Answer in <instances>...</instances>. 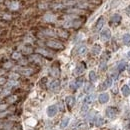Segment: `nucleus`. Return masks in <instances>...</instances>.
<instances>
[{"mask_svg": "<svg viewBox=\"0 0 130 130\" xmlns=\"http://www.w3.org/2000/svg\"><path fill=\"white\" fill-rule=\"evenodd\" d=\"M117 108H115V107H108L107 109H106V116L109 118V119H114L115 117H116V115H117Z\"/></svg>", "mask_w": 130, "mask_h": 130, "instance_id": "1", "label": "nucleus"}, {"mask_svg": "<svg viewBox=\"0 0 130 130\" xmlns=\"http://www.w3.org/2000/svg\"><path fill=\"white\" fill-rule=\"evenodd\" d=\"M46 44H47V46L51 47L53 49H62V48H63V45H62L60 42L55 41V40H50V41H48Z\"/></svg>", "mask_w": 130, "mask_h": 130, "instance_id": "2", "label": "nucleus"}, {"mask_svg": "<svg viewBox=\"0 0 130 130\" xmlns=\"http://www.w3.org/2000/svg\"><path fill=\"white\" fill-rule=\"evenodd\" d=\"M110 37H111V32H110V30H109L108 28L103 29L102 32H101V34H100L101 40H102V41H107V40L110 39Z\"/></svg>", "mask_w": 130, "mask_h": 130, "instance_id": "3", "label": "nucleus"}, {"mask_svg": "<svg viewBox=\"0 0 130 130\" xmlns=\"http://www.w3.org/2000/svg\"><path fill=\"white\" fill-rule=\"evenodd\" d=\"M57 111H58V109H57V106H56V105H50V106L47 108V110H46L47 115H48L49 117H54V116L57 114Z\"/></svg>", "mask_w": 130, "mask_h": 130, "instance_id": "4", "label": "nucleus"}, {"mask_svg": "<svg viewBox=\"0 0 130 130\" xmlns=\"http://www.w3.org/2000/svg\"><path fill=\"white\" fill-rule=\"evenodd\" d=\"M75 104V98L73 96H67L66 97V105L69 109H71Z\"/></svg>", "mask_w": 130, "mask_h": 130, "instance_id": "5", "label": "nucleus"}, {"mask_svg": "<svg viewBox=\"0 0 130 130\" xmlns=\"http://www.w3.org/2000/svg\"><path fill=\"white\" fill-rule=\"evenodd\" d=\"M98 100H99V102L101 104L106 103V102L109 100V95H108V93H101V94L99 95V97H98Z\"/></svg>", "mask_w": 130, "mask_h": 130, "instance_id": "6", "label": "nucleus"}, {"mask_svg": "<svg viewBox=\"0 0 130 130\" xmlns=\"http://www.w3.org/2000/svg\"><path fill=\"white\" fill-rule=\"evenodd\" d=\"M95 98H96V95H95L94 93H91V94H89L88 96H86V97H85V99H84V103L85 104L92 103V102L95 100Z\"/></svg>", "mask_w": 130, "mask_h": 130, "instance_id": "7", "label": "nucleus"}, {"mask_svg": "<svg viewBox=\"0 0 130 130\" xmlns=\"http://www.w3.org/2000/svg\"><path fill=\"white\" fill-rule=\"evenodd\" d=\"M121 92H122L123 96H125V97L129 96L130 95V87L128 85H123L122 88H121Z\"/></svg>", "mask_w": 130, "mask_h": 130, "instance_id": "8", "label": "nucleus"}, {"mask_svg": "<svg viewBox=\"0 0 130 130\" xmlns=\"http://www.w3.org/2000/svg\"><path fill=\"white\" fill-rule=\"evenodd\" d=\"M84 70H85V64L84 63H80L77 67H76V69H75V74L79 75V74L83 73Z\"/></svg>", "mask_w": 130, "mask_h": 130, "instance_id": "9", "label": "nucleus"}, {"mask_svg": "<svg viewBox=\"0 0 130 130\" xmlns=\"http://www.w3.org/2000/svg\"><path fill=\"white\" fill-rule=\"evenodd\" d=\"M112 82H113V81H112V78L108 77L103 82V84H102L103 86H102V87H100V89H101V88H102V89H106V88H109V87H110V86L112 85Z\"/></svg>", "mask_w": 130, "mask_h": 130, "instance_id": "10", "label": "nucleus"}, {"mask_svg": "<svg viewBox=\"0 0 130 130\" xmlns=\"http://www.w3.org/2000/svg\"><path fill=\"white\" fill-rule=\"evenodd\" d=\"M59 86H60L59 80H54L53 82H51V84H50V89L53 90V91H56L59 88Z\"/></svg>", "mask_w": 130, "mask_h": 130, "instance_id": "11", "label": "nucleus"}, {"mask_svg": "<svg viewBox=\"0 0 130 130\" xmlns=\"http://www.w3.org/2000/svg\"><path fill=\"white\" fill-rule=\"evenodd\" d=\"M104 25V18L103 17H100L99 19H98V21H97V23H96V25H95V30H100Z\"/></svg>", "mask_w": 130, "mask_h": 130, "instance_id": "12", "label": "nucleus"}, {"mask_svg": "<svg viewBox=\"0 0 130 130\" xmlns=\"http://www.w3.org/2000/svg\"><path fill=\"white\" fill-rule=\"evenodd\" d=\"M69 121H70V118H69V117H64V118L61 120V122H60V128H65V127L68 125Z\"/></svg>", "mask_w": 130, "mask_h": 130, "instance_id": "13", "label": "nucleus"}, {"mask_svg": "<svg viewBox=\"0 0 130 130\" xmlns=\"http://www.w3.org/2000/svg\"><path fill=\"white\" fill-rule=\"evenodd\" d=\"M120 20H121V16L118 15V14H115L111 18V23H119Z\"/></svg>", "mask_w": 130, "mask_h": 130, "instance_id": "14", "label": "nucleus"}, {"mask_svg": "<svg viewBox=\"0 0 130 130\" xmlns=\"http://www.w3.org/2000/svg\"><path fill=\"white\" fill-rule=\"evenodd\" d=\"M123 42L125 45H130V34H125L123 36Z\"/></svg>", "mask_w": 130, "mask_h": 130, "instance_id": "15", "label": "nucleus"}, {"mask_svg": "<svg viewBox=\"0 0 130 130\" xmlns=\"http://www.w3.org/2000/svg\"><path fill=\"white\" fill-rule=\"evenodd\" d=\"M89 79H90V81L91 82H95L96 81V73L94 72V71H90V73H89Z\"/></svg>", "mask_w": 130, "mask_h": 130, "instance_id": "16", "label": "nucleus"}, {"mask_svg": "<svg viewBox=\"0 0 130 130\" xmlns=\"http://www.w3.org/2000/svg\"><path fill=\"white\" fill-rule=\"evenodd\" d=\"M86 50H87V48H86V46H84V45H82V46H80L79 48L77 49V53L78 54H80V55H82V54H84V53H86Z\"/></svg>", "mask_w": 130, "mask_h": 130, "instance_id": "17", "label": "nucleus"}, {"mask_svg": "<svg viewBox=\"0 0 130 130\" xmlns=\"http://www.w3.org/2000/svg\"><path fill=\"white\" fill-rule=\"evenodd\" d=\"M125 67H126V62L125 61H121L119 64H118V70L119 71H122V70H124L125 69Z\"/></svg>", "mask_w": 130, "mask_h": 130, "instance_id": "18", "label": "nucleus"}, {"mask_svg": "<svg viewBox=\"0 0 130 130\" xmlns=\"http://www.w3.org/2000/svg\"><path fill=\"white\" fill-rule=\"evenodd\" d=\"M93 89V86L91 85V84H86L85 85V87H84V91L86 92V93H89V92H91V90Z\"/></svg>", "mask_w": 130, "mask_h": 130, "instance_id": "19", "label": "nucleus"}, {"mask_svg": "<svg viewBox=\"0 0 130 130\" xmlns=\"http://www.w3.org/2000/svg\"><path fill=\"white\" fill-rule=\"evenodd\" d=\"M100 46L99 45H95L93 48H92V53H94V54H98L99 52H100Z\"/></svg>", "mask_w": 130, "mask_h": 130, "instance_id": "20", "label": "nucleus"}, {"mask_svg": "<svg viewBox=\"0 0 130 130\" xmlns=\"http://www.w3.org/2000/svg\"><path fill=\"white\" fill-rule=\"evenodd\" d=\"M82 83H83V80H82V79L77 80V81L75 82V88H79V87L82 85Z\"/></svg>", "mask_w": 130, "mask_h": 130, "instance_id": "21", "label": "nucleus"}, {"mask_svg": "<svg viewBox=\"0 0 130 130\" xmlns=\"http://www.w3.org/2000/svg\"><path fill=\"white\" fill-rule=\"evenodd\" d=\"M82 112H87L88 111V104H85L84 103V105L82 106V110H81Z\"/></svg>", "mask_w": 130, "mask_h": 130, "instance_id": "22", "label": "nucleus"}, {"mask_svg": "<svg viewBox=\"0 0 130 130\" xmlns=\"http://www.w3.org/2000/svg\"><path fill=\"white\" fill-rule=\"evenodd\" d=\"M104 122L103 118H101V117H98L97 118V122H96V125H100V124H102Z\"/></svg>", "mask_w": 130, "mask_h": 130, "instance_id": "23", "label": "nucleus"}, {"mask_svg": "<svg viewBox=\"0 0 130 130\" xmlns=\"http://www.w3.org/2000/svg\"><path fill=\"white\" fill-rule=\"evenodd\" d=\"M14 59H16V58H19L20 57V54L19 53H15V54H13V56H12Z\"/></svg>", "mask_w": 130, "mask_h": 130, "instance_id": "24", "label": "nucleus"}, {"mask_svg": "<svg viewBox=\"0 0 130 130\" xmlns=\"http://www.w3.org/2000/svg\"><path fill=\"white\" fill-rule=\"evenodd\" d=\"M127 70H128V72H129V74H130V64H129V66L127 67Z\"/></svg>", "mask_w": 130, "mask_h": 130, "instance_id": "25", "label": "nucleus"}, {"mask_svg": "<svg viewBox=\"0 0 130 130\" xmlns=\"http://www.w3.org/2000/svg\"><path fill=\"white\" fill-rule=\"evenodd\" d=\"M128 55H129V57H130V51L128 52Z\"/></svg>", "mask_w": 130, "mask_h": 130, "instance_id": "26", "label": "nucleus"}, {"mask_svg": "<svg viewBox=\"0 0 130 130\" xmlns=\"http://www.w3.org/2000/svg\"><path fill=\"white\" fill-rule=\"evenodd\" d=\"M129 85H130V81H129Z\"/></svg>", "mask_w": 130, "mask_h": 130, "instance_id": "27", "label": "nucleus"}]
</instances>
